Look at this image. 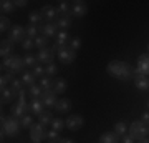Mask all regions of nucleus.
<instances>
[{"mask_svg": "<svg viewBox=\"0 0 149 143\" xmlns=\"http://www.w3.org/2000/svg\"><path fill=\"white\" fill-rule=\"evenodd\" d=\"M108 73H111L113 77H116L118 80H124L128 82L134 77V68L128 62H121V60H111L108 63Z\"/></svg>", "mask_w": 149, "mask_h": 143, "instance_id": "nucleus-1", "label": "nucleus"}, {"mask_svg": "<svg viewBox=\"0 0 149 143\" xmlns=\"http://www.w3.org/2000/svg\"><path fill=\"white\" fill-rule=\"evenodd\" d=\"M27 95H28V90L18 92V100H17V103L12 105V117L22 118L30 111V101H27Z\"/></svg>", "mask_w": 149, "mask_h": 143, "instance_id": "nucleus-2", "label": "nucleus"}, {"mask_svg": "<svg viewBox=\"0 0 149 143\" xmlns=\"http://www.w3.org/2000/svg\"><path fill=\"white\" fill-rule=\"evenodd\" d=\"M0 122H2V137H17L18 132H20V118H15V117H5L2 115L0 117Z\"/></svg>", "mask_w": 149, "mask_h": 143, "instance_id": "nucleus-3", "label": "nucleus"}, {"mask_svg": "<svg viewBox=\"0 0 149 143\" xmlns=\"http://www.w3.org/2000/svg\"><path fill=\"white\" fill-rule=\"evenodd\" d=\"M27 65H25V60L18 57V55H12V57H7L3 58L2 62V70H5V72H12V73H20L23 72Z\"/></svg>", "mask_w": 149, "mask_h": 143, "instance_id": "nucleus-4", "label": "nucleus"}, {"mask_svg": "<svg viewBox=\"0 0 149 143\" xmlns=\"http://www.w3.org/2000/svg\"><path fill=\"white\" fill-rule=\"evenodd\" d=\"M128 135H131V137L134 138V142L136 140H144V138L148 137L149 133H148V125H144L141 120H138V122H133L131 125H129L128 128Z\"/></svg>", "mask_w": 149, "mask_h": 143, "instance_id": "nucleus-5", "label": "nucleus"}, {"mask_svg": "<svg viewBox=\"0 0 149 143\" xmlns=\"http://www.w3.org/2000/svg\"><path fill=\"white\" fill-rule=\"evenodd\" d=\"M28 133H30V140H32L33 143H42L43 140H47V130H45V127L43 125H40V123H33L32 127L28 128Z\"/></svg>", "mask_w": 149, "mask_h": 143, "instance_id": "nucleus-6", "label": "nucleus"}, {"mask_svg": "<svg viewBox=\"0 0 149 143\" xmlns=\"http://www.w3.org/2000/svg\"><path fill=\"white\" fill-rule=\"evenodd\" d=\"M134 75L136 77H149V53L139 55L138 65L134 68Z\"/></svg>", "mask_w": 149, "mask_h": 143, "instance_id": "nucleus-7", "label": "nucleus"}, {"mask_svg": "<svg viewBox=\"0 0 149 143\" xmlns=\"http://www.w3.org/2000/svg\"><path fill=\"white\" fill-rule=\"evenodd\" d=\"M8 38L13 43H23V40L27 38V28H23L22 25H13L8 32Z\"/></svg>", "mask_w": 149, "mask_h": 143, "instance_id": "nucleus-8", "label": "nucleus"}, {"mask_svg": "<svg viewBox=\"0 0 149 143\" xmlns=\"http://www.w3.org/2000/svg\"><path fill=\"white\" fill-rule=\"evenodd\" d=\"M53 57H55V50L53 48H42V50H38L37 53V60H38V63H42V65H50V63H53Z\"/></svg>", "mask_w": 149, "mask_h": 143, "instance_id": "nucleus-9", "label": "nucleus"}, {"mask_svg": "<svg viewBox=\"0 0 149 143\" xmlns=\"http://www.w3.org/2000/svg\"><path fill=\"white\" fill-rule=\"evenodd\" d=\"M40 15H42L43 20H47V23H55L56 18H58V12H56V7L52 5H45L43 8H40Z\"/></svg>", "mask_w": 149, "mask_h": 143, "instance_id": "nucleus-10", "label": "nucleus"}, {"mask_svg": "<svg viewBox=\"0 0 149 143\" xmlns=\"http://www.w3.org/2000/svg\"><path fill=\"white\" fill-rule=\"evenodd\" d=\"M65 125L68 130L71 132H78L83 125H85V118L81 117V115H70L66 120H65Z\"/></svg>", "mask_w": 149, "mask_h": 143, "instance_id": "nucleus-11", "label": "nucleus"}, {"mask_svg": "<svg viewBox=\"0 0 149 143\" xmlns=\"http://www.w3.org/2000/svg\"><path fill=\"white\" fill-rule=\"evenodd\" d=\"M58 58L61 63L65 65H70V63H73L74 60H76V52H74L71 47H66V48H61L58 52Z\"/></svg>", "mask_w": 149, "mask_h": 143, "instance_id": "nucleus-12", "label": "nucleus"}, {"mask_svg": "<svg viewBox=\"0 0 149 143\" xmlns=\"http://www.w3.org/2000/svg\"><path fill=\"white\" fill-rule=\"evenodd\" d=\"M12 55H13V42L10 38H2V42H0V57L7 58V57H12Z\"/></svg>", "mask_w": 149, "mask_h": 143, "instance_id": "nucleus-13", "label": "nucleus"}, {"mask_svg": "<svg viewBox=\"0 0 149 143\" xmlns=\"http://www.w3.org/2000/svg\"><path fill=\"white\" fill-rule=\"evenodd\" d=\"M86 13H88V7H86L85 2H73L71 4V17H78V18H81V17H85Z\"/></svg>", "mask_w": 149, "mask_h": 143, "instance_id": "nucleus-14", "label": "nucleus"}, {"mask_svg": "<svg viewBox=\"0 0 149 143\" xmlns=\"http://www.w3.org/2000/svg\"><path fill=\"white\" fill-rule=\"evenodd\" d=\"M40 98H42V101H43L45 106H53V108H55V105H56V101H58L56 93H55L53 90H43V93H42Z\"/></svg>", "mask_w": 149, "mask_h": 143, "instance_id": "nucleus-15", "label": "nucleus"}, {"mask_svg": "<svg viewBox=\"0 0 149 143\" xmlns=\"http://www.w3.org/2000/svg\"><path fill=\"white\" fill-rule=\"evenodd\" d=\"M38 32H40V35H43V37H47V38H52L55 35H58L55 23H42V25L38 27Z\"/></svg>", "mask_w": 149, "mask_h": 143, "instance_id": "nucleus-16", "label": "nucleus"}, {"mask_svg": "<svg viewBox=\"0 0 149 143\" xmlns=\"http://www.w3.org/2000/svg\"><path fill=\"white\" fill-rule=\"evenodd\" d=\"M70 108H71V101H70V98H60V100L56 101V105H55V110L58 111V113H61V115L68 113Z\"/></svg>", "mask_w": 149, "mask_h": 143, "instance_id": "nucleus-17", "label": "nucleus"}, {"mask_svg": "<svg viewBox=\"0 0 149 143\" xmlns=\"http://www.w3.org/2000/svg\"><path fill=\"white\" fill-rule=\"evenodd\" d=\"M17 97V92H13L10 87H7V88H2L0 90V98H2V103H10L13 101V98Z\"/></svg>", "mask_w": 149, "mask_h": 143, "instance_id": "nucleus-18", "label": "nucleus"}, {"mask_svg": "<svg viewBox=\"0 0 149 143\" xmlns=\"http://www.w3.org/2000/svg\"><path fill=\"white\" fill-rule=\"evenodd\" d=\"M43 101H42V98H32V100H30V111H32L33 115H40V113H42V111H45L43 110Z\"/></svg>", "mask_w": 149, "mask_h": 143, "instance_id": "nucleus-19", "label": "nucleus"}, {"mask_svg": "<svg viewBox=\"0 0 149 143\" xmlns=\"http://www.w3.org/2000/svg\"><path fill=\"white\" fill-rule=\"evenodd\" d=\"M52 122H53V115H52L50 110H45V111H42V113L38 115V123L43 125L45 128H47L48 125H52Z\"/></svg>", "mask_w": 149, "mask_h": 143, "instance_id": "nucleus-20", "label": "nucleus"}, {"mask_svg": "<svg viewBox=\"0 0 149 143\" xmlns=\"http://www.w3.org/2000/svg\"><path fill=\"white\" fill-rule=\"evenodd\" d=\"M100 143H119V137L114 132H104L100 137Z\"/></svg>", "mask_w": 149, "mask_h": 143, "instance_id": "nucleus-21", "label": "nucleus"}, {"mask_svg": "<svg viewBox=\"0 0 149 143\" xmlns=\"http://www.w3.org/2000/svg\"><path fill=\"white\" fill-rule=\"evenodd\" d=\"M68 88V83H66V80L65 78H56L55 80V85H53V92L56 95H63L65 92Z\"/></svg>", "mask_w": 149, "mask_h": 143, "instance_id": "nucleus-22", "label": "nucleus"}, {"mask_svg": "<svg viewBox=\"0 0 149 143\" xmlns=\"http://www.w3.org/2000/svg\"><path fill=\"white\" fill-rule=\"evenodd\" d=\"M56 12H58V17H71V5L68 2H60Z\"/></svg>", "mask_w": 149, "mask_h": 143, "instance_id": "nucleus-23", "label": "nucleus"}, {"mask_svg": "<svg viewBox=\"0 0 149 143\" xmlns=\"http://www.w3.org/2000/svg\"><path fill=\"white\" fill-rule=\"evenodd\" d=\"M0 8H2V15L5 13V15H8V13H12V12H15V2H12V0H2L0 2Z\"/></svg>", "mask_w": 149, "mask_h": 143, "instance_id": "nucleus-24", "label": "nucleus"}, {"mask_svg": "<svg viewBox=\"0 0 149 143\" xmlns=\"http://www.w3.org/2000/svg\"><path fill=\"white\" fill-rule=\"evenodd\" d=\"M13 80H15V73H12V72H5V73L0 77V90H2V88H7Z\"/></svg>", "mask_w": 149, "mask_h": 143, "instance_id": "nucleus-25", "label": "nucleus"}, {"mask_svg": "<svg viewBox=\"0 0 149 143\" xmlns=\"http://www.w3.org/2000/svg\"><path fill=\"white\" fill-rule=\"evenodd\" d=\"M55 25L60 30H68L70 25H71V17H58L56 22H55Z\"/></svg>", "mask_w": 149, "mask_h": 143, "instance_id": "nucleus-26", "label": "nucleus"}, {"mask_svg": "<svg viewBox=\"0 0 149 143\" xmlns=\"http://www.w3.org/2000/svg\"><path fill=\"white\" fill-rule=\"evenodd\" d=\"M28 25H33V27H40L42 25V22H43V18H42V15H40V12H32L30 15H28Z\"/></svg>", "mask_w": 149, "mask_h": 143, "instance_id": "nucleus-27", "label": "nucleus"}, {"mask_svg": "<svg viewBox=\"0 0 149 143\" xmlns=\"http://www.w3.org/2000/svg\"><path fill=\"white\" fill-rule=\"evenodd\" d=\"M35 78H37V77L33 75V72H25V73L22 75L20 80L23 82V85H27L28 88H30L32 85H35Z\"/></svg>", "mask_w": 149, "mask_h": 143, "instance_id": "nucleus-28", "label": "nucleus"}, {"mask_svg": "<svg viewBox=\"0 0 149 143\" xmlns=\"http://www.w3.org/2000/svg\"><path fill=\"white\" fill-rule=\"evenodd\" d=\"M134 83H136V88H138V90H148V88H149L148 77H136Z\"/></svg>", "mask_w": 149, "mask_h": 143, "instance_id": "nucleus-29", "label": "nucleus"}, {"mask_svg": "<svg viewBox=\"0 0 149 143\" xmlns=\"http://www.w3.org/2000/svg\"><path fill=\"white\" fill-rule=\"evenodd\" d=\"M113 130H114V133H116L118 137L121 138L123 135H126V133H128V125H126L124 122H118L116 125H114V128H113Z\"/></svg>", "mask_w": 149, "mask_h": 143, "instance_id": "nucleus-30", "label": "nucleus"}, {"mask_svg": "<svg viewBox=\"0 0 149 143\" xmlns=\"http://www.w3.org/2000/svg\"><path fill=\"white\" fill-rule=\"evenodd\" d=\"M10 28H12V23H10V20H8V17L2 15L0 17V33L10 32Z\"/></svg>", "mask_w": 149, "mask_h": 143, "instance_id": "nucleus-31", "label": "nucleus"}, {"mask_svg": "<svg viewBox=\"0 0 149 143\" xmlns=\"http://www.w3.org/2000/svg\"><path fill=\"white\" fill-rule=\"evenodd\" d=\"M53 85L55 82L50 77H43L42 80H40V87H42V90H53Z\"/></svg>", "mask_w": 149, "mask_h": 143, "instance_id": "nucleus-32", "label": "nucleus"}, {"mask_svg": "<svg viewBox=\"0 0 149 143\" xmlns=\"http://www.w3.org/2000/svg\"><path fill=\"white\" fill-rule=\"evenodd\" d=\"M42 93H43V90H42L40 85H32V87L28 88V95L32 97V98H40Z\"/></svg>", "mask_w": 149, "mask_h": 143, "instance_id": "nucleus-33", "label": "nucleus"}, {"mask_svg": "<svg viewBox=\"0 0 149 143\" xmlns=\"http://www.w3.org/2000/svg\"><path fill=\"white\" fill-rule=\"evenodd\" d=\"M23 60H25V65H27V67H30V68H35V67L38 65L37 57H35V55H32V53H27V55L23 57Z\"/></svg>", "mask_w": 149, "mask_h": 143, "instance_id": "nucleus-34", "label": "nucleus"}, {"mask_svg": "<svg viewBox=\"0 0 149 143\" xmlns=\"http://www.w3.org/2000/svg\"><path fill=\"white\" fill-rule=\"evenodd\" d=\"M48 40H50V38H47V37H43V35H40V37L35 38V47H37L38 50H42V48H47V47H48Z\"/></svg>", "mask_w": 149, "mask_h": 143, "instance_id": "nucleus-35", "label": "nucleus"}, {"mask_svg": "<svg viewBox=\"0 0 149 143\" xmlns=\"http://www.w3.org/2000/svg\"><path fill=\"white\" fill-rule=\"evenodd\" d=\"M56 73H58V67L55 63H50V65L45 67V77H50V78H52V77H55Z\"/></svg>", "mask_w": 149, "mask_h": 143, "instance_id": "nucleus-36", "label": "nucleus"}, {"mask_svg": "<svg viewBox=\"0 0 149 143\" xmlns=\"http://www.w3.org/2000/svg\"><path fill=\"white\" fill-rule=\"evenodd\" d=\"M66 127V125H65V122L63 120H61V118H53V122H52V130H56V132H61V130H63V128Z\"/></svg>", "mask_w": 149, "mask_h": 143, "instance_id": "nucleus-37", "label": "nucleus"}, {"mask_svg": "<svg viewBox=\"0 0 149 143\" xmlns=\"http://www.w3.org/2000/svg\"><path fill=\"white\" fill-rule=\"evenodd\" d=\"M38 27H33V25H28L27 27V38H32V40H35V38L38 37Z\"/></svg>", "mask_w": 149, "mask_h": 143, "instance_id": "nucleus-38", "label": "nucleus"}, {"mask_svg": "<svg viewBox=\"0 0 149 143\" xmlns=\"http://www.w3.org/2000/svg\"><path fill=\"white\" fill-rule=\"evenodd\" d=\"M20 123H22V127H23V128H30L33 125V118L30 117V113H27L25 117L20 118Z\"/></svg>", "mask_w": 149, "mask_h": 143, "instance_id": "nucleus-39", "label": "nucleus"}, {"mask_svg": "<svg viewBox=\"0 0 149 143\" xmlns=\"http://www.w3.org/2000/svg\"><path fill=\"white\" fill-rule=\"evenodd\" d=\"M33 47H35V40H32V38H25L23 43H22V48H23L27 53H30V50H32Z\"/></svg>", "mask_w": 149, "mask_h": 143, "instance_id": "nucleus-40", "label": "nucleus"}, {"mask_svg": "<svg viewBox=\"0 0 149 143\" xmlns=\"http://www.w3.org/2000/svg\"><path fill=\"white\" fill-rule=\"evenodd\" d=\"M22 85H23V82H22V80H18V78H15V80L10 83V88H12L13 92H17V95H18V92L23 90V88H22Z\"/></svg>", "mask_w": 149, "mask_h": 143, "instance_id": "nucleus-41", "label": "nucleus"}, {"mask_svg": "<svg viewBox=\"0 0 149 143\" xmlns=\"http://www.w3.org/2000/svg\"><path fill=\"white\" fill-rule=\"evenodd\" d=\"M47 138L50 140V142H58L60 140V132H56V130H48Z\"/></svg>", "mask_w": 149, "mask_h": 143, "instance_id": "nucleus-42", "label": "nucleus"}, {"mask_svg": "<svg viewBox=\"0 0 149 143\" xmlns=\"http://www.w3.org/2000/svg\"><path fill=\"white\" fill-rule=\"evenodd\" d=\"M56 40H60V42H70V35L66 30H60L58 35H56Z\"/></svg>", "mask_w": 149, "mask_h": 143, "instance_id": "nucleus-43", "label": "nucleus"}, {"mask_svg": "<svg viewBox=\"0 0 149 143\" xmlns=\"http://www.w3.org/2000/svg\"><path fill=\"white\" fill-rule=\"evenodd\" d=\"M32 72H33V75H35V77H42V78H43V75H45V67L38 63L37 67L32 70Z\"/></svg>", "mask_w": 149, "mask_h": 143, "instance_id": "nucleus-44", "label": "nucleus"}, {"mask_svg": "<svg viewBox=\"0 0 149 143\" xmlns=\"http://www.w3.org/2000/svg\"><path fill=\"white\" fill-rule=\"evenodd\" d=\"M70 47L73 48L74 52H76V50H80V47H81V40H80L78 37L71 38V40H70Z\"/></svg>", "mask_w": 149, "mask_h": 143, "instance_id": "nucleus-45", "label": "nucleus"}, {"mask_svg": "<svg viewBox=\"0 0 149 143\" xmlns=\"http://www.w3.org/2000/svg\"><path fill=\"white\" fill-rule=\"evenodd\" d=\"M121 143H134V138L126 133V135H123L121 137Z\"/></svg>", "mask_w": 149, "mask_h": 143, "instance_id": "nucleus-46", "label": "nucleus"}, {"mask_svg": "<svg viewBox=\"0 0 149 143\" xmlns=\"http://www.w3.org/2000/svg\"><path fill=\"white\" fill-rule=\"evenodd\" d=\"M15 7L17 8H23V7H27V0H17Z\"/></svg>", "mask_w": 149, "mask_h": 143, "instance_id": "nucleus-47", "label": "nucleus"}, {"mask_svg": "<svg viewBox=\"0 0 149 143\" xmlns=\"http://www.w3.org/2000/svg\"><path fill=\"white\" fill-rule=\"evenodd\" d=\"M141 122H143L144 125H149V111L143 113V117H141Z\"/></svg>", "mask_w": 149, "mask_h": 143, "instance_id": "nucleus-48", "label": "nucleus"}, {"mask_svg": "<svg viewBox=\"0 0 149 143\" xmlns=\"http://www.w3.org/2000/svg\"><path fill=\"white\" fill-rule=\"evenodd\" d=\"M58 143H74L73 140H68V138H60Z\"/></svg>", "mask_w": 149, "mask_h": 143, "instance_id": "nucleus-49", "label": "nucleus"}, {"mask_svg": "<svg viewBox=\"0 0 149 143\" xmlns=\"http://www.w3.org/2000/svg\"><path fill=\"white\" fill-rule=\"evenodd\" d=\"M141 143H149V140L148 138H144V140H141Z\"/></svg>", "mask_w": 149, "mask_h": 143, "instance_id": "nucleus-50", "label": "nucleus"}, {"mask_svg": "<svg viewBox=\"0 0 149 143\" xmlns=\"http://www.w3.org/2000/svg\"><path fill=\"white\" fill-rule=\"evenodd\" d=\"M48 143H58V142H48Z\"/></svg>", "mask_w": 149, "mask_h": 143, "instance_id": "nucleus-51", "label": "nucleus"}, {"mask_svg": "<svg viewBox=\"0 0 149 143\" xmlns=\"http://www.w3.org/2000/svg\"><path fill=\"white\" fill-rule=\"evenodd\" d=\"M148 53H149V43H148Z\"/></svg>", "mask_w": 149, "mask_h": 143, "instance_id": "nucleus-52", "label": "nucleus"}, {"mask_svg": "<svg viewBox=\"0 0 149 143\" xmlns=\"http://www.w3.org/2000/svg\"><path fill=\"white\" fill-rule=\"evenodd\" d=\"M148 133H149V125H148Z\"/></svg>", "mask_w": 149, "mask_h": 143, "instance_id": "nucleus-53", "label": "nucleus"}, {"mask_svg": "<svg viewBox=\"0 0 149 143\" xmlns=\"http://www.w3.org/2000/svg\"><path fill=\"white\" fill-rule=\"evenodd\" d=\"M148 106H149V101H148Z\"/></svg>", "mask_w": 149, "mask_h": 143, "instance_id": "nucleus-54", "label": "nucleus"}]
</instances>
